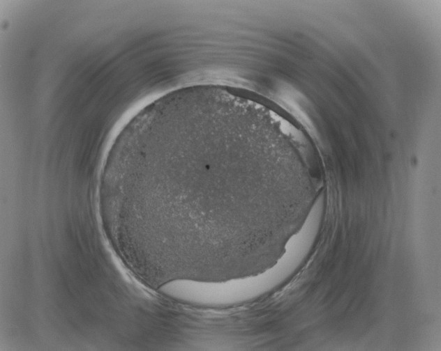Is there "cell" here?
<instances>
[{
  "label": "cell",
  "instance_id": "cell-1",
  "mask_svg": "<svg viewBox=\"0 0 441 351\" xmlns=\"http://www.w3.org/2000/svg\"><path fill=\"white\" fill-rule=\"evenodd\" d=\"M135 173L160 241L177 249L207 231L223 249L253 241L255 214L274 180L273 164L261 151L214 134L150 149L137 156Z\"/></svg>",
  "mask_w": 441,
  "mask_h": 351
},
{
  "label": "cell",
  "instance_id": "cell-2",
  "mask_svg": "<svg viewBox=\"0 0 441 351\" xmlns=\"http://www.w3.org/2000/svg\"><path fill=\"white\" fill-rule=\"evenodd\" d=\"M203 86H213V85H203ZM188 87H196V86H188ZM184 88H186V87H184ZM170 93H167V94H165V95H167V94H169ZM150 104H151V103H150ZM150 104H147V106L149 105ZM147 106H146V107H147Z\"/></svg>",
  "mask_w": 441,
  "mask_h": 351
}]
</instances>
